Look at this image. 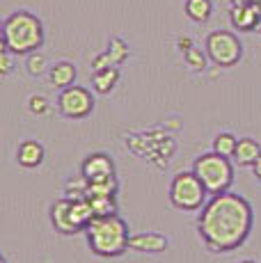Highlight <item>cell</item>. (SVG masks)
<instances>
[{
    "label": "cell",
    "instance_id": "obj_1",
    "mask_svg": "<svg viewBox=\"0 0 261 263\" xmlns=\"http://www.w3.org/2000/svg\"><path fill=\"white\" fill-rule=\"evenodd\" d=\"M252 224L254 211L250 201L229 190L211 195L197 220L199 238L207 245V250L215 254L238 250L248 240Z\"/></svg>",
    "mask_w": 261,
    "mask_h": 263
},
{
    "label": "cell",
    "instance_id": "obj_2",
    "mask_svg": "<svg viewBox=\"0 0 261 263\" xmlns=\"http://www.w3.org/2000/svg\"><path fill=\"white\" fill-rule=\"evenodd\" d=\"M3 46L14 55H30L44 46V23L37 14L18 9L3 23Z\"/></svg>",
    "mask_w": 261,
    "mask_h": 263
},
{
    "label": "cell",
    "instance_id": "obj_3",
    "mask_svg": "<svg viewBox=\"0 0 261 263\" xmlns=\"http://www.w3.org/2000/svg\"><path fill=\"white\" fill-rule=\"evenodd\" d=\"M85 234H87L89 250L103 259H113V256H119L128 250V224L117 213L94 217L87 224Z\"/></svg>",
    "mask_w": 261,
    "mask_h": 263
},
{
    "label": "cell",
    "instance_id": "obj_4",
    "mask_svg": "<svg viewBox=\"0 0 261 263\" xmlns=\"http://www.w3.org/2000/svg\"><path fill=\"white\" fill-rule=\"evenodd\" d=\"M193 172L202 179V183L207 185L209 195H220V192H227L234 183V165L229 158L209 151L195 158Z\"/></svg>",
    "mask_w": 261,
    "mask_h": 263
},
{
    "label": "cell",
    "instance_id": "obj_5",
    "mask_svg": "<svg viewBox=\"0 0 261 263\" xmlns=\"http://www.w3.org/2000/svg\"><path fill=\"white\" fill-rule=\"evenodd\" d=\"M209 190L202 183L195 172H179L177 176L170 183V201H172L174 209L185 211V213H193V211H202L207 204Z\"/></svg>",
    "mask_w": 261,
    "mask_h": 263
},
{
    "label": "cell",
    "instance_id": "obj_6",
    "mask_svg": "<svg viewBox=\"0 0 261 263\" xmlns=\"http://www.w3.org/2000/svg\"><path fill=\"white\" fill-rule=\"evenodd\" d=\"M204 48H207V58L211 62L225 69L238 64L240 58H243V44L229 30H215V32H211L207 37Z\"/></svg>",
    "mask_w": 261,
    "mask_h": 263
},
{
    "label": "cell",
    "instance_id": "obj_7",
    "mask_svg": "<svg viewBox=\"0 0 261 263\" xmlns=\"http://www.w3.org/2000/svg\"><path fill=\"white\" fill-rule=\"evenodd\" d=\"M58 110L67 119H85L94 110V96L89 89L80 87V85L64 87L60 89V96H58Z\"/></svg>",
    "mask_w": 261,
    "mask_h": 263
},
{
    "label": "cell",
    "instance_id": "obj_8",
    "mask_svg": "<svg viewBox=\"0 0 261 263\" xmlns=\"http://www.w3.org/2000/svg\"><path fill=\"white\" fill-rule=\"evenodd\" d=\"M80 174L87 179V183H97L115 176V160L108 154L99 151V154H89L80 165Z\"/></svg>",
    "mask_w": 261,
    "mask_h": 263
},
{
    "label": "cell",
    "instance_id": "obj_9",
    "mask_svg": "<svg viewBox=\"0 0 261 263\" xmlns=\"http://www.w3.org/2000/svg\"><path fill=\"white\" fill-rule=\"evenodd\" d=\"M232 25L240 32H252L261 25V9L257 3H236L229 12Z\"/></svg>",
    "mask_w": 261,
    "mask_h": 263
},
{
    "label": "cell",
    "instance_id": "obj_10",
    "mask_svg": "<svg viewBox=\"0 0 261 263\" xmlns=\"http://www.w3.org/2000/svg\"><path fill=\"white\" fill-rule=\"evenodd\" d=\"M51 222H53L55 231H60V234H64V236L80 234L76 222H73V215H71V199H69V197H62V199H58L51 206Z\"/></svg>",
    "mask_w": 261,
    "mask_h": 263
},
{
    "label": "cell",
    "instance_id": "obj_11",
    "mask_svg": "<svg viewBox=\"0 0 261 263\" xmlns=\"http://www.w3.org/2000/svg\"><path fill=\"white\" fill-rule=\"evenodd\" d=\"M170 245V240L163 234L156 231H144V234H135L128 240V250L133 252H142V254H160L165 252Z\"/></svg>",
    "mask_w": 261,
    "mask_h": 263
},
{
    "label": "cell",
    "instance_id": "obj_12",
    "mask_svg": "<svg viewBox=\"0 0 261 263\" xmlns=\"http://www.w3.org/2000/svg\"><path fill=\"white\" fill-rule=\"evenodd\" d=\"M44 158H46V151H44V144L37 142V140H23L16 146V163L26 170L39 167L44 163Z\"/></svg>",
    "mask_w": 261,
    "mask_h": 263
},
{
    "label": "cell",
    "instance_id": "obj_13",
    "mask_svg": "<svg viewBox=\"0 0 261 263\" xmlns=\"http://www.w3.org/2000/svg\"><path fill=\"white\" fill-rule=\"evenodd\" d=\"M261 156V144L254 138H240L236 144V154H234V163L240 167H252Z\"/></svg>",
    "mask_w": 261,
    "mask_h": 263
},
{
    "label": "cell",
    "instance_id": "obj_14",
    "mask_svg": "<svg viewBox=\"0 0 261 263\" xmlns=\"http://www.w3.org/2000/svg\"><path fill=\"white\" fill-rule=\"evenodd\" d=\"M76 76H78V69L73 67V62L62 60V62H55L51 67L48 80H51V85H55L58 89H64V87H71V85L76 83Z\"/></svg>",
    "mask_w": 261,
    "mask_h": 263
},
{
    "label": "cell",
    "instance_id": "obj_15",
    "mask_svg": "<svg viewBox=\"0 0 261 263\" xmlns=\"http://www.w3.org/2000/svg\"><path fill=\"white\" fill-rule=\"evenodd\" d=\"M119 83V69L117 67H105V69H99L94 71L92 76V87L94 92L99 94H110Z\"/></svg>",
    "mask_w": 261,
    "mask_h": 263
},
{
    "label": "cell",
    "instance_id": "obj_16",
    "mask_svg": "<svg viewBox=\"0 0 261 263\" xmlns=\"http://www.w3.org/2000/svg\"><path fill=\"white\" fill-rule=\"evenodd\" d=\"M183 12L190 21L207 23L211 18V14H213V3H211V0H185Z\"/></svg>",
    "mask_w": 261,
    "mask_h": 263
},
{
    "label": "cell",
    "instance_id": "obj_17",
    "mask_svg": "<svg viewBox=\"0 0 261 263\" xmlns=\"http://www.w3.org/2000/svg\"><path fill=\"white\" fill-rule=\"evenodd\" d=\"M89 204L94 209V217H103V215H115L117 213V199L115 195H101V197H87Z\"/></svg>",
    "mask_w": 261,
    "mask_h": 263
},
{
    "label": "cell",
    "instance_id": "obj_18",
    "mask_svg": "<svg viewBox=\"0 0 261 263\" xmlns=\"http://www.w3.org/2000/svg\"><path fill=\"white\" fill-rule=\"evenodd\" d=\"M236 144H238V138L232 133H218L213 140V151L225 158H234L236 154Z\"/></svg>",
    "mask_w": 261,
    "mask_h": 263
},
{
    "label": "cell",
    "instance_id": "obj_19",
    "mask_svg": "<svg viewBox=\"0 0 261 263\" xmlns=\"http://www.w3.org/2000/svg\"><path fill=\"white\" fill-rule=\"evenodd\" d=\"M117 176L113 179H105V181H97V183H89L87 185V197H101V195H117Z\"/></svg>",
    "mask_w": 261,
    "mask_h": 263
},
{
    "label": "cell",
    "instance_id": "obj_20",
    "mask_svg": "<svg viewBox=\"0 0 261 263\" xmlns=\"http://www.w3.org/2000/svg\"><path fill=\"white\" fill-rule=\"evenodd\" d=\"M26 69H28L30 76H42L44 71H46V55L39 53V50L30 53L28 60H26Z\"/></svg>",
    "mask_w": 261,
    "mask_h": 263
},
{
    "label": "cell",
    "instance_id": "obj_21",
    "mask_svg": "<svg viewBox=\"0 0 261 263\" xmlns=\"http://www.w3.org/2000/svg\"><path fill=\"white\" fill-rule=\"evenodd\" d=\"M28 110L32 115H37V117H44V115H48V110H51V101L44 94H32L28 99Z\"/></svg>",
    "mask_w": 261,
    "mask_h": 263
},
{
    "label": "cell",
    "instance_id": "obj_22",
    "mask_svg": "<svg viewBox=\"0 0 261 263\" xmlns=\"http://www.w3.org/2000/svg\"><path fill=\"white\" fill-rule=\"evenodd\" d=\"M108 55L113 58V62L115 64H122L124 60L128 58V46L122 42V39H110V44H108Z\"/></svg>",
    "mask_w": 261,
    "mask_h": 263
},
{
    "label": "cell",
    "instance_id": "obj_23",
    "mask_svg": "<svg viewBox=\"0 0 261 263\" xmlns=\"http://www.w3.org/2000/svg\"><path fill=\"white\" fill-rule=\"evenodd\" d=\"M183 58H185V62H188V67H193L195 71H202V69L207 67V58H204L202 50L197 46H190L188 50H183Z\"/></svg>",
    "mask_w": 261,
    "mask_h": 263
},
{
    "label": "cell",
    "instance_id": "obj_24",
    "mask_svg": "<svg viewBox=\"0 0 261 263\" xmlns=\"http://www.w3.org/2000/svg\"><path fill=\"white\" fill-rule=\"evenodd\" d=\"M14 69V53L7 46L0 48V76H9Z\"/></svg>",
    "mask_w": 261,
    "mask_h": 263
},
{
    "label": "cell",
    "instance_id": "obj_25",
    "mask_svg": "<svg viewBox=\"0 0 261 263\" xmlns=\"http://www.w3.org/2000/svg\"><path fill=\"white\" fill-rule=\"evenodd\" d=\"M105 67H117V64L113 62V58L108 55V50H105V53H101L99 58H94V62H92V69H94V71H99V69H105Z\"/></svg>",
    "mask_w": 261,
    "mask_h": 263
},
{
    "label": "cell",
    "instance_id": "obj_26",
    "mask_svg": "<svg viewBox=\"0 0 261 263\" xmlns=\"http://www.w3.org/2000/svg\"><path fill=\"white\" fill-rule=\"evenodd\" d=\"M252 172H254V176H257V179L261 181V156H259V160H257V163L252 165Z\"/></svg>",
    "mask_w": 261,
    "mask_h": 263
},
{
    "label": "cell",
    "instance_id": "obj_27",
    "mask_svg": "<svg viewBox=\"0 0 261 263\" xmlns=\"http://www.w3.org/2000/svg\"><path fill=\"white\" fill-rule=\"evenodd\" d=\"M238 263H257V261H252V259H245V261H238Z\"/></svg>",
    "mask_w": 261,
    "mask_h": 263
},
{
    "label": "cell",
    "instance_id": "obj_28",
    "mask_svg": "<svg viewBox=\"0 0 261 263\" xmlns=\"http://www.w3.org/2000/svg\"><path fill=\"white\" fill-rule=\"evenodd\" d=\"M257 5H259V9H261V0H257Z\"/></svg>",
    "mask_w": 261,
    "mask_h": 263
},
{
    "label": "cell",
    "instance_id": "obj_29",
    "mask_svg": "<svg viewBox=\"0 0 261 263\" xmlns=\"http://www.w3.org/2000/svg\"><path fill=\"white\" fill-rule=\"evenodd\" d=\"M259 30H261V25H259Z\"/></svg>",
    "mask_w": 261,
    "mask_h": 263
}]
</instances>
